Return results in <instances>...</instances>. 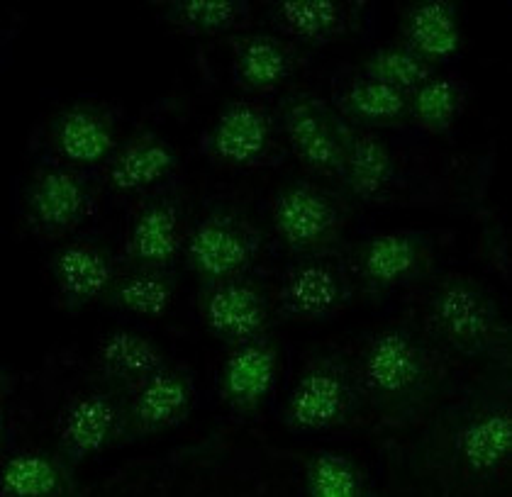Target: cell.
Wrapping results in <instances>:
<instances>
[{
	"label": "cell",
	"instance_id": "cell-1",
	"mask_svg": "<svg viewBox=\"0 0 512 497\" xmlns=\"http://www.w3.org/2000/svg\"><path fill=\"white\" fill-rule=\"evenodd\" d=\"M391 463L422 493H500L512 468L510 368H471L420 427L405 432Z\"/></svg>",
	"mask_w": 512,
	"mask_h": 497
},
{
	"label": "cell",
	"instance_id": "cell-2",
	"mask_svg": "<svg viewBox=\"0 0 512 497\" xmlns=\"http://www.w3.org/2000/svg\"><path fill=\"white\" fill-rule=\"evenodd\" d=\"M498 152L449 147L410 130L349 127L342 191L364 210H434L476 215L486 205Z\"/></svg>",
	"mask_w": 512,
	"mask_h": 497
},
{
	"label": "cell",
	"instance_id": "cell-3",
	"mask_svg": "<svg viewBox=\"0 0 512 497\" xmlns=\"http://www.w3.org/2000/svg\"><path fill=\"white\" fill-rule=\"evenodd\" d=\"M352 356L369 422L391 434L420 427L471 371L408 315L366 332Z\"/></svg>",
	"mask_w": 512,
	"mask_h": 497
},
{
	"label": "cell",
	"instance_id": "cell-4",
	"mask_svg": "<svg viewBox=\"0 0 512 497\" xmlns=\"http://www.w3.org/2000/svg\"><path fill=\"white\" fill-rule=\"evenodd\" d=\"M20 381L22 407L18 415L8 412L5 422L40 424L42 444L57 449L76 468L125 446L130 390L74 351L49 356L42 371Z\"/></svg>",
	"mask_w": 512,
	"mask_h": 497
},
{
	"label": "cell",
	"instance_id": "cell-5",
	"mask_svg": "<svg viewBox=\"0 0 512 497\" xmlns=\"http://www.w3.org/2000/svg\"><path fill=\"white\" fill-rule=\"evenodd\" d=\"M403 300L405 315L459 364L510 368V320L493 290L476 276L439 268Z\"/></svg>",
	"mask_w": 512,
	"mask_h": 497
},
{
	"label": "cell",
	"instance_id": "cell-6",
	"mask_svg": "<svg viewBox=\"0 0 512 497\" xmlns=\"http://www.w3.org/2000/svg\"><path fill=\"white\" fill-rule=\"evenodd\" d=\"M178 98H164L125 134L118 152L98 173L105 208L130 210L149 195L183 183L186 149L178 130L186 120Z\"/></svg>",
	"mask_w": 512,
	"mask_h": 497
},
{
	"label": "cell",
	"instance_id": "cell-7",
	"mask_svg": "<svg viewBox=\"0 0 512 497\" xmlns=\"http://www.w3.org/2000/svg\"><path fill=\"white\" fill-rule=\"evenodd\" d=\"M105 210L96 173H83L42 156H27L13 178L15 230L37 244H59L91 230Z\"/></svg>",
	"mask_w": 512,
	"mask_h": 497
},
{
	"label": "cell",
	"instance_id": "cell-8",
	"mask_svg": "<svg viewBox=\"0 0 512 497\" xmlns=\"http://www.w3.org/2000/svg\"><path fill=\"white\" fill-rule=\"evenodd\" d=\"M369 422L352 351L339 344L310 349L283 402L281 424L296 437L332 434Z\"/></svg>",
	"mask_w": 512,
	"mask_h": 497
},
{
	"label": "cell",
	"instance_id": "cell-9",
	"mask_svg": "<svg viewBox=\"0 0 512 497\" xmlns=\"http://www.w3.org/2000/svg\"><path fill=\"white\" fill-rule=\"evenodd\" d=\"M266 249V230L237 193H215L196 205L183 268L200 283L252 276Z\"/></svg>",
	"mask_w": 512,
	"mask_h": 497
},
{
	"label": "cell",
	"instance_id": "cell-10",
	"mask_svg": "<svg viewBox=\"0 0 512 497\" xmlns=\"http://www.w3.org/2000/svg\"><path fill=\"white\" fill-rule=\"evenodd\" d=\"M449 237L437 230H393L352 239L342 259L356 295L371 305L413 293L439 271Z\"/></svg>",
	"mask_w": 512,
	"mask_h": 497
},
{
	"label": "cell",
	"instance_id": "cell-11",
	"mask_svg": "<svg viewBox=\"0 0 512 497\" xmlns=\"http://www.w3.org/2000/svg\"><path fill=\"white\" fill-rule=\"evenodd\" d=\"M356 212H361L342 188L298 176L281 183L271 195L269 230L274 242L291 259L298 256L342 254L352 239Z\"/></svg>",
	"mask_w": 512,
	"mask_h": 497
},
{
	"label": "cell",
	"instance_id": "cell-12",
	"mask_svg": "<svg viewBox=\"0 0 512 497\" xmlns=\"http://www.w3.org/2000/svg\"><path fill=\"white\" fill-rule=\"evenodd\" d=\"M125 134L120 105L100 98H74L49 108L32 125L27 156H42L98 176Z\"/></svg>",
	"mask_w": 512,
	"mask_h": 497
},
{
	"label": "cell",
	"instance_id": "cell-13",
	"mask_svg": "<svg viewBox=\"0 0 512 497\" xmlns=\"http://www.w3.org/2000/svg\"><path fill=\"white\" fill-rule=\"evenodd\" d=\"M308 52L276 32H237L198 52L200 71L210 83L235 88L239 96L274 98L300 74Z\"/></svg>",
	"mask_w": 512,
	"mask_h": 497
},
{
	"label": "cell",
	"instance_id": "cell-14",
	"mask_svg": "<svg viewBox=\"0 0 512 497\" xmlns=\"http://www.w3.org/2000/svg\"><path fill=\"white\" fill-rule=\"evenodd\" d=\"M198 152L220 171L254 173L286 164L288 154L278 127L276 105L264 98L227 100L200 132Z\"/></svg>",
	"mask_w": 512,
	"mask_h": 497
},
{
	"label": "cell",
	"instance_id": "cell-15",
	"mask_svg": "<svg viewBox=\"0 0 512 497\" xmlns=\"http://www.w3.org/2000/svg\"><path fill=\"white\" fill-rule=\"evenodd\" d=\"M276 117L288 154L296 156L305 176L342 188L349 125L330 100L293 88L276 100Z\"/></svg>",
	"mask_w": 512,
	"mask_h": 497
},
{
	"label": "cell",
	"instance_id": "cell-16",
	"mask_svg": "<svg viewBox=\"0 0 512 497\" xmlns=\"http://www.w3.org/2000/svg\"><path fill=\"white\" fill-rule=\"evenodd\" d=\"M47 281L54 310L81 315L103 305L122 271L118 239L108 232L83 230L54 244L47 256Z\"/></svg>",
	"mask_w": 512,
	"mask_h": 497
},
{
	"label": "cell",
	"instance_id": "cell-17",
	"mask_svg": "<svg viewBox=\"0 0 512 497\" xmlns=\"http://www.w3.org/2000/svg\"><path fill=\"white\" fill-rule=\"evenodd\" d=\"M193 205L186 181L149 195L125 210V225L118 237L125 266L178 268L183 264Z\"/></svg>",
	"mask_w": 512,
	"mask_h": 497
},
{
	"label": "cell",
	"instance_id": "cell-18",
	"mask_svg": "<svg viewBox=\"0 0 512 497\" xmlns=\"http://www.w3.org/2000/svg\"><path fill=\"white\" fill-rule=\"evenodd\" d=\"M356 290L342 254L298 256L288 261L278 281L274 310L298 325L337 320L352 305Z\"/></svg>",
	"mask_w": 512,
	"mask_h": 497
},
{
	"label": "cell",
	"instance_id": "cell-19",
	"mask_svg": "<svg viewBox=\"0 0 512 497\" xmlns=\"http://www.w3.org/2000/svg\"><path fill=\"white\" fill-rule=\"evenodd\" d=\"M283 368L286 349L271 329L249 342L230 346L217 368V398L239 420H256L274 400Z\"/></svg>",
	"mask_w": 512,
	"mask_h": 497
},
{
	"label": "cell",
	"instance_id": "cell-20",
	"mask_svg": "<svg viewBox=\"0 0 512 497\" xmlns=\"http://www.w3.org/2000/svg\"><path fill=\"white\" fill-rule=\"evenodd\" d=\"M378 5L335 3V0H288L269 5L271 32L300 49L330 47L339 42H371Z\"/></svg>",
	"mask_w": 512,
	"mask_h": 497
},
{
	"label": "cell",
	"instance_id": "cell-21",
	"mask_svg": "<svg viewBox=\"0 0 512 497\" xmlns=\"http://www.w3.org/2000/svg\"><path fill=\"white\" fill-rule=\"evenodd\" d=\"M274 312L269 288L256 273L198 286L196 317L200 327L227 349L269 332Z\"/></svg>",
	"mask_w": 512,
	"mask_h": 497
},
{
	"label": "cell",
	"instance_id": "cell-22",
	"mask_svg": "<svg viewBox=\"0 0 512 497\" xmlns=\"http://www.w3.org/2000/svg\"><path fill=\"white\" fill-rule=\"evenodd\" d=\"M198 376L191 366L171 359L157 373L130 390L125 446L181 429L200 400Z\"/></svg>",
	"mask_w": 512,
	"mask_h": 497
},
{
	"label": "cell",
	"instance_id": "cell-23",
	"mask_svg": "<svg viewBox=\"0 0 512 497\" xmlns=\"http://www.w3.org/2000/svg\"><path fill=\"white\" fill-rule=\"evenodd\" d=\"M327 100L354 130H408V93L364 76L352 64L332 71Z\"/></svg>",
	"mask_w": 512,
	"mask_h": 497
},
{
	"label": "cell",
	"instance_id": "cell-24",
	"mask_svg": "<svg viewBox=\"0 0 512 497\" xmlns=\"http://www.w3.org/2000/svg\"><path fill=\"white\" fill-rule=\"evenodd\" d=\"M395 39L432 69H454L464 54V22L449 0H415L398 8Z\"/></svg>",
	"mask_w": 512,
	"mask_h": 497
},
{
	"label": "cell",
	"instance_id": "cell-25",
	"mask_svg": "<svg viewBox=\"0 0 512 497\" xmlns=\"http://www.w3.org/2000/svg\"><path fill=\"white\" fill-rule=\"evenodd\" d=\"M181 273L178 268L125 266L110 293L105 295L103 310L139 327L164 322L181 303Z\"/></svg>",
	"mask_w": 512,
	"mask_h": 497
},
{
	"label": "cell",
	"instance_id": "cell-26",
	"mask_svg": "<svg viewBox=\"0 0 512 497\" xmlns=\"http://www.w3.org/2000/svg\"><path fill=\"white\" fill-rule=\"evenodd\" d=\"M0 493L8 497L79 495L76 466L57 449L37 441H8L0 471Z\"/></svg>",
	"mask_w": 512,
	"mask_h": 497
},
{
	"label": "cell",
	"instance_id": "cell-27",
	"mask_svg": "<svg viewBox=\"0 0 512 497\" xmlns=\"http://www.w3.org/2000/svg\"><path fill=\"white\" fill-rule=\"evenodd\" d=\"M86 361L110 381L127 390H135L139 383L147 381L171 359L159 339L147 332V327L120 320L118 325L98 334Z\"/></svg>",
	"mask_w": 512,
	"mask_h": 497
},
{
	"label": "cell",
	"instance_id": "cell-28",
	"mask_svg": "<svg viewBox=\"0 0 512 497\" xmlns=\"http://www.w3.org/2000/svg\"><path fill=\"white\" fill-rule=\"evenodd\" d=\"M471 96L469 81L459 71H437L408 93V130L425 139L452 137Z\"/></svg>",
	"mask_w": 512,
	"mask_h": 497
},
{
	"label": "cell",
	"instance_id": "cell-29",
	"mask_svg": "<svg viewBox=\"0 0 512 497\" xmlns=\"http://www.w3.org/2000/svg\"><path fill=\"white\" fill-rule=\"evenodd\" d=\"M159 22L183 37L222 39L247 32L254 8L247 0H176L161 5Z\"/></svg>",
	"mask_w": 512,
	"mask_h": 497
},
{
	"label": "cell",
	"instance_id": "cell-30",
	"mask_svg": "<svg viewBox=\"0 0 512 497\" xmlns=\"http://www.w3.org/2000/svg\"><path fill=\"white\" fill-rule=\"evenodd\" d=\"M303 490L310 497H361L369 495L364 468L352 456L317 451L303 463Z\"/></svg>",
	"mask_w": 512,
	"mask_h": 497
},
{
	"label": "cell",
	"instance_id": "cell-31",
	"mask_svg": "<svg viewBox=\"0 0 512 497\" xmlns=\"http://www.w3.org/2000/svg\"><path fill=\"white\" fill-rule=\"evenodd\" d=\"M352 66L364 76L376 78V81L388 83V86L405 93H410L413 88L420 86L422 81H427L432 74H437V69H432L430 64H425L420 57H415V54L410 52L405 44H400L398 39L374 44V47H369V52L364 54V59L356 61Z\"/></svg>",
	"mask_w": 512,
	"mask_h": 497
},
{
	"label": "cell",
	"instance_id": "cell-32",
	"mask_svg": "<svg viewBox=\"0 0 512 497\" xmlns=\"http://www.w3.org/2000/svg\"><path fill=\"white\" fill-rule=\"evenodd\" d=\"M476 220L481 222V232L476 239V261L493 273L505 288H510V232L503 215L495 210L481 208L476 212Z\"/></svg>",
	"mask_w": 512,
	"mask_h": 497
}]
</instances>
